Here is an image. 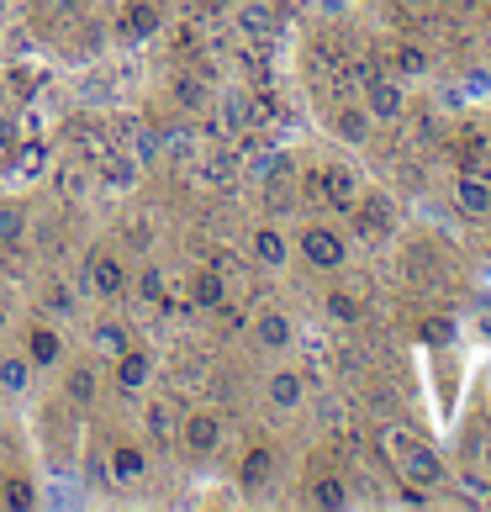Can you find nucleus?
I'll return each mask as SVG.
<instances>
[{"label": "nucleus", "instance_id": "nucleus-1", "mask_svg": "<svg viewBox=\"0 0 491 512\" xmlns=\"http://www.w3.org/2000/svg\"><path fill=\"white\" fill-rule=\"evenodd\" d=\"M386 449H391L396 470H402V481H412V486H439L444 481V460L412 428H386Z\"/></svg>", "mask_w": 491, "mask_h": 512}, {"label": "nucleus", "instance_id": "nucleus-2", "mask_svg": "<svg viewBox=\"0 0 491 512\" xmlns=\"http://www.w3.org/2000/svg\"><path fill=\"white\" fill-rule=\"evenodd\" d=\"M360 106L370 111V122H402L407 117V80H396L391 69H360Z\"/></svg>", "mask_w": 491, "mask_h": 512}, {"label": "nucleus", "instance_id": "nucleus-3", "mask_svg": "<svg viewBox=\"0 0 491 512\" xmlns=\"http://www.w3.org/2000/svg\"><path fill=\"white\" fill-rule=\"evenodd\" d=\"M296 249H301V259H307L317 275H338L349 264V238L338 233L333 222H307L296 233Z\"/></svg>", "mask_w": 491, "mask_h": 512}, {"label": "nucleus", "instance_id": "nucleus-4", "mask_svg": "<svg viewBox=\"0 0 491 512\" xmlns=\"http://www.w3.org/2000/svg\"><path fill=\"white\" fill-rule=\"evenodd\" d=\"M396 201L386 191H360V201H354V212H349V233L360 238V243H391L396 238Z\"/></svg>", "mask_w": 491, "mask_h": 512}, {"label": "nucleus", "instance_id": "nucleus-5", "mask_svg": "<svg viewBox=\"0 0 491 512\" xmlns=\"http://www.w3.org/2000/svg\"><path fill=\"white\" fill-rule=\"evenodd\" d=\"M85 286L96 291L101 301H122L127 286H132L127 259H122V254H111V249H96V254L85 259Z\"/></svg>", "mask_w": 491, "mask_h": 512}, {"label": "nucleus", "instance_id": "nucleus-6", "mask_svg": "<svg viewBox=\"0 0 491 512\" xmlns=\"http://www.w3.org/2000/svg\"><path fill=\"white\" fill-rule=\"evenodd\" d=\"M180 444L196 454V460H206V454L222 449V417L212 407H191L180 412Z\"/></svg>", "mask_w": 491, "mask_h": 512}, {"label": "nucleus", "instance_id": "nucleus-7", "mask_svg": "<svg viewBox=\"0 0 491 512\" xmlns=\"http://www.w3.org/2000/svg\"><path fill=\"white\" fill-rule=\"evenodd\" d=\"M148 381H154V354L143 349H122L117 359H111V386H117L122 402H132V396H143Z\"/></svg>", "mask_w": 491, "mask_h": 512}, {"label": "nucleus", "instance_id": "nucleus-8", "mask_svg": "<svg viewBox=\"0 0 491 512\" xmlns=\"http://www.w3.org/2000/svg\"><path fill=\"white\" fill-rule=\"evenodd\" d=\"M148 476V449L138 439H117L106 449V481L111 486H138Z\"/></svg>", "mask_w": 491, "mask_h": 512}, {"label": "nucleus", "instance_id": "nucleus-9", "mask_svg": "<svg viewBox=\"0 0 491 512\" xmlns=\"http://www.w3.org/2000/svg\"><path fill=\"white\" fill-rule=\"evenodd\" d=\"M143 433H148V444H159V449H169V444H180V407H175V396H148L143 402Z\"/></svg>", "mask_w": 491, "mask_h": 512}, {"label": "nucleus", "instance_id": "nucleus-10", "mask_svg": "<svg viewBox=\"0 0 491 512\" xmlns=\"http://www.w3.org/2000/svg\"><path fill=\"white\" fill-rule=\"evenodd\" d=\"M228 16H233V27H238L243 43H270V37L280 32V16L270 11V0H238Z\"/></svg>", "mask_w": 491, "mask_h": 512}, {"label": "nucleus", "instance_id": "nucleus-11", "mask_svg": "<svg viewBox=\"0 0 491 512\" xmlns=\"http://www.w3.org/2000/svg\"><path fill=\"white\" fill-rule=\"evenodd\" d=\"M249 254H254L259 270H286L291 264V238L280 233L275 222H259V227H249Z\"/></svg>", "mask_w": 491, "mask_h": 512}, {"label": "nucleus", "instance_id": "nucleus-12", "mask_svg": "<svg viewBox=\"0 0 491 512\" xmlns=\"http://www.w3.org/2000/svg\"><path fill=\"white\" fill-rule=\"evenodd\" d=\"M164 27V6L159 0H127L122 16H117V37L122 43H143V37H154Z\"/></svg>", "mask_w": 491, "mask_h": 512}, {"label": "nucleus", "instance_id": "nucleus-13", "mask_svg": "<svg viewBox=\"0 0 491 512\" xmlns=\"http://www.w3.org/2000/svg\"><path fill=\"white\" fill-rule=\"evenodd\" d=\"M22 354L32 359V370H59L64 365V333L53 328V322H32Z\"/></svg>", "mask_w": 491, "mask_h": 512}, {"label": "nucleus", "instance_id": "nucleus-14", "mask_svg": "<svg viewBox=\"0 0 491 512\" xmlns=\"http://www.w3.org/2000/svg\"><path fill=\"white\" fill-rule=\"evenodd\" d=\"M360 175H354L349 164H328V180H323V206L328 212H338V217H349L354 212V201H360Z\"/></svg>", "mask_w": 491, "mask_h": 512}, {"label": "nucleus", "instance_id": "nucleus-15", "mask_svg": "<svg viewBox=\"0 0 491 512\" xmlns=\"http://www.w3.org/2000/svg\"><path fill=\"white\" fill-rule=\"evenodd\" d=\"M249 333H254V344L264 349V354H286L291 344H296V322L286 317V312H259L254 322H249Z\"/></svg>", "mask_w": 491, "mask_h": 512}, {"label": "nucleus", "instance_id": "nucleus-16", "mask_svg": "<svg viewBox=\"0 0 491 512\" xmlns=\"http://www.w3.org/2000/svg\"><path fill=\"white\" fill-rule=\"evenodd\" d=\"M264 402L275 412H301L307 407V375L301 370H275L270 381H264Z\"/></svg>", "mask_w": 491, "mask_h": 512}, {"label": "nucleus", "instance_id": "nucleus-17", "mask_svg": "<svg viewBox=\"0 0 491 512\" xmlns=\"http://www.w3.org/2000/svg\"><path fill=\"white\" fill-rule=\"evenodd\" d=\"M191 307L196 312H222L228 307V275L217 270V264H201L191 275Z\"/></svg>", "mask_w": 491, "mask_h": 512}, {"label": "nucleus", "instance_id": "nucleus-18", "mask_svg": "<svg viewBox=\"0 0 491 512\" xmlns=\"http://www.w3.org/2000/svg\"><path fill=\"white\" fill-rule=\"evenodd\" d=\"M455 206L465 217H491V180L481 169H460L455 175Z\"/></svg>", "mask_w": 491, "mask_h": 512}, {"label": "nucleus", "instance_id": "nucleus-19", "mask_svg": "<svg viewBox=\"0 0 491 512\" xmlns=\"http://www.w3.org/2000/svg\"><path fill=\"white\" fill-rule=\"evenodd\" d=\"M101 396V370L96 359H74V365L64 370V402L69 407H90Z\"/></svg>", "mask_w": 491, "mask_h": 512}, {"label": "nucleus", "instance_id": "nucleus-20", "mask_svg": "<svg viewBox=\"0 0 491 512\" xmlns=\"http://www.w3.org/2000/svg\"><path fill=\"white\" fill-rule=\"evenodd\" d=\"M433 69V53L418 43V37H402V43L391 48V74L396 80H428Z\"/></svg>", "mask_w": 491, "mask_h": 512}, {"label": "nucleus", "instance_id": "nucleus-21", "mask_svg": "<svg viewBox=\"0 0 491 512\" xmlns=\"http://www.w3.org/2000/svg\"><path fill=\"white\" fill-rule=\"evenodd\" d=\"M270 481H275V449L270 444H254L249 454H243V465H238V486L254 497V491H264Z\"/></svg>", "mask_w": 491, "mask_h": 512}, {"label": "nucleus", "instance_id": "nucleus-22", "mask_svg": "<svg viewBox=\"0 0 491 512\" xmlns=\"http://www.w3.org/2000/svg\"><path fill=\"white\" fill-rule=\"evenodd\" d=\"M169 106H180L185 117H201V111L212 106V85L196 80V74H175V80H169Z\"/></svg>", "mask_w": 491, "mask_h": 512}, {"label": "nucleus", "instance_id": "nucleus-23", "mask_svg": "<svg viewBox=\"0 0 491 512\" xmlns=\"http://www.w3.org/2000/svg\"><path fill=\"white\" fill-rule=\"evenodd\" d=\"M122 349H132V338H127V322H117V317H101L96 328H90V359H117Z\"/></svg>", "mask_w": 491, "mask_h": 512}, {"label": "nucleus", "instance_id": "nucleus-24", "mask_svg": "<svg viewBox=\"0 0 491 512\" xmlns=\"http://www.w3.org/2000/svg\"><path fill=\"white\" fill-rule=\"evenodd\" d=\"M32 359L27 354H0V402H16V396L32 391Z\"/></svg>", "mask_w": 491, "mask_h": 512}, {"label": "nucleus", "instance_id": "nucleus-25", "mask_svg": "<svg viewBox=\"0 0 491 512\" xmlns=\"http://www.w3.org/2000/svg\"><path fill=\"white\" fill-rule=\"evenodd\" d=\"M254 122H259V101L254 96H243V90L222 96V111H217V127L222 132H233V138H238V132H249Z\"/></svg>", "mask_w": 491, "mask_h": 512}, {"label": "nucleus", "instance_id": "nucleus-26", "mask_svg": "<svg viewBox=\"0 0 491 512\" xmlns=\"http://www.w3.org/2000/svg\"><path fill=\"white\" fill-rule=\"evenodd\" d=\"M32 233V212L22 201H0V249H22Z\"/></svg>", "mask_w": 491, "mask_h": 512}, {"label": "nucleus", "instance_id": "nucleus-27", "mask_svg": "<svg viewBox=\"0 0 491 512\" xmlns=\"http://www.w3.org/2000/svg\"><path fill=\"white\" fill-rule=\"evenodd\" d=\"M132 296L143 301V307H159V301L169 296V275H164V264H138L132 270V286H127Z\"/></svg>", "mask_w": 491, "mask_h": 512}, {"label": "nucleus", "instance_id": "nucleus-28", "mask_svg": "<svg viewBox=\"0 0 491 512\" xmlns=\"http://www.w3.org/2000/svg\"><path fill=\"white\" fill-rule=\"evenodd\" d=\"M370 127H375V122H370L365 106H338V111H333V132H338L349 148H365V143H370Z\"/></svg>", "mask_w": 491, "mask_h": 512}, {"label": "nucleus", "instance_id": "nucleus-29", "mask_svg": "<svg viewBox=\"0 0 491 512\" xmlns=\"http://www.w3.org/2000/svg\"><path fill=\"white\" fill-rule=\"evenodd\" d=\"M323 312H328L333 322H360V317H365V301L354 296V291H344V286H333L328 301H323Z\"/></svg>", "mask_w": 491, "mask_h": 512}, {"label": "nucleus", "instance_id": "nucleus-30", "mask_svg": "<svg viewBox=\"0 0 491 512\" xmlns=\"http://www.w3.org/2000/svg\"><path fill=\"white\" fill-rule=\"evenodd\" d=\"M312 507H349V491L338 476H317L312 481Z\"/></svg>", "mask_w": 491, "mask_h": 512}, {"label": "nucleus", "instance_id": "nucleus-31", "mask_svg": "<svg viewBox=\"0 0 491 512\" xmlns=\"http://www.w3.org/2000/svg\"><path fill=\"white\" fill-rule=\"evenodd\" d=\"M132 159L138 164H154L159 159V132L148 122H132Z\"/></svg>", "mask_w": 491, "mask_h": 512}, {"label": "nucleus", "instance_id": "nucleus-32", "mask_svg": "<svg viewBox=\"0 0 491 512\" xmlns=\"http://www.w3.org/2000/svg\"><path fill=\"white\" fill-rule=\"evenodd\" d=\"M481 159H486V138L481 132H465L460 138V169H481Z\"/></svg>", "mask_w": 491, "mask_h": 512}, {"label": "nucleus", "instance_id": "nucleus-33", "mask_svg": "<svg viewBox=\"0 0 491 512\" xmlns=\"http://www.w3.org/2000/svg\"><path fill=\"white\" fill-rule=\"evenodd\" d=\"M233 175H238V164L222 154V159H206L201 164V180H212V185H233Z\"/></svg>", "mask_w": 491, "mask_h": 512}, {"label": "nucleus", "instance_id": "nucleus-34", "mask_svg": "<svg viewBox=\"0 0 491 512\" xmlns=\"http://www.w3.org/2000/svg\"><path fill=\"white\" fill-rule=\"evenodd\" d=\"M27 486H32V481H22V476H11V481H6V502H11V507H32L37 497H32Z\"/></svg>", "mask_w": 491, "mask_h": 512}, {"label": "nucleus", "instance_id": "nucleus-35", "mask_svg": "<svg viewBox=\"0 0 491 512\" xmlns=\"http://www.w3.org/2000/svg\"><path fill=\"white\" fill-rule=\"evenodd\" d=\"M323 180H328V164H323V169H307V175H301V185H307V201H323Z\"/></svg>", "mask_w": 491, "mask_h": 512}, {"label": "nucleus", "instance_id": "nucleus-36", "mask_svg": "<svg viewBox=\"0 0 491 512\" xmlns=\"http://www.w3.org/2000/svg\"><path fill=\"white\" fill-rule=\"evenodd\" d=\"M196 6H201V11H212V16H228L238 0H196Z\"/></svg>", "mask_w": 491, "mask_h": 512}, {"label": "nucleus", "instance_id": "nucleus-37", "mask_svg": "<svg viewBox=\"0 0 491 512\" xmlns=\"http://www.w3.org/2000/svg\"><path fill=\"white\" fill-rule=\"evenodd\" d=\"M48 307H59V312H69L74 301H69V291H64V286H53V291H48Z\"/></svg>", "mask_w": 491, "mask_h": 512}, {"label": "nucleus", "instance_id": "nucleus-38", "mask_svg": "<svg viewBox=\"0 0 491 512\" xmlns=\"http://www.w3.org/2000/svg\"><path fill=\"white\" fill-rule=\"evenodd\" d=\"M481 465H486V481H491V444L481 449Z\"/></svg>", "mask_w": 491, "mask_h": 512}, {"label": "nucleus", "instance_id": "nucleus-39", "mask_svg": "<svg viewBox=\"0 0 491 512\" xmlns=\"http://www.w3.org/2000/svg\"><path fill=\"white\" fill-rule=\"evenodd\" d=\"M159 6H196V0H159Z\"/></svg>", "mask_w": 491, "mask_h": 512}, {"label": "nucleus", "instance_id": "nucleus-40", "mask_svg": "<svg viewBox=\"0 0 491 512\" xmlns=\"http://www.w3.org/2000/svg\"><path fill=\"white\" fill-rule=\"evenodd\" d=\"M433 6H460V0H433Z\"/></svg>", "mask_w": 491, "mask_h": 512}, {"label": "nucleus", "instance_id": "nucleus-41", "mask_svg": "<svg viewBox=\"0 0 491 512\" xmlns=\"http://www.w3.org/2000/svg\"><path fill=\"white\" fill-rule=\"evenodd\" d=\"M486 27H491V6H486Z\"/></svg>", "mask_w": 491, "mask_h": 512}, {"label": "nucleus", "instance_id": "nucleus-42", "mask_svg": "<svg viewBox=\"0 0 491 512\" xmlns=\"http://www.w3.org/2000/svg\"><path fill=\"white\" fill-rule=\"evenodd\" d=\"M0 328H6V312H0Z\"/></svg>", "mask_w": 491, "mask_h": 512}]
</instances>
